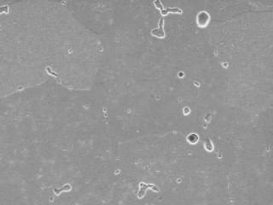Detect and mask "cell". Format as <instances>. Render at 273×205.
Wrapping results in <instances>:
<instances>
[{"instance_id":"obj_2","label":"cell","mask_w":273,"mask_h":205,"mask_svg":"<svg viewBox=\"0 0 273 205\" xmlns=\"http://www.w3.org/2000/svg\"><path fill=\"white\" fill-rule=\"evenodd\" d=\"M9 12V7L7 5L5 6H3V7H0V14L2 13H8Z\"/></svg>"},{"instance_id":"obj_1","label":"cell","mask_w":273,"mask_h":205,"mask_svg":"<svg viewBox=\"0 0 273 205\" xmlns=\"http://www.w3.org/2000/svg\"><path fill=\"white\" fill-rule=\"evenodd\" d=\"M60 190H61V192H69V191H71V186L70 185H65Z\"/></svg>"}]
</instances>
